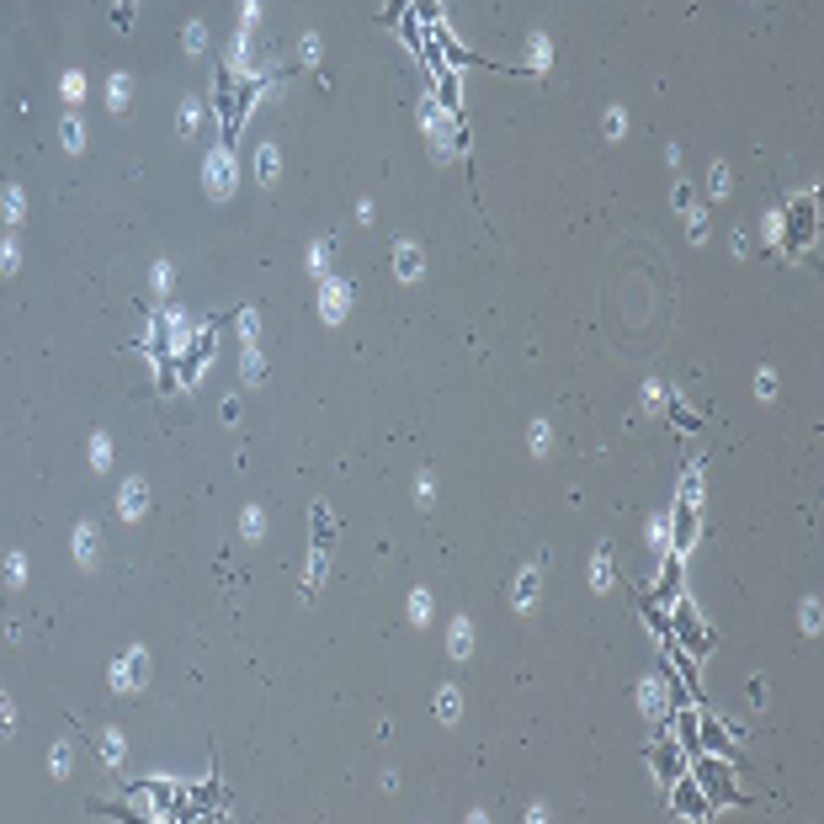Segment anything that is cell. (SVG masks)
I'll list each match as a JSON object with an SVG mask.
<instances>
[{"mask_svg": "<svg viewBox=\"0 0 824 824\" xmlns=\"http://www.w3.org/2000/svg\"><path fill=\"white\" fill-rule=\"evenodd\" d=\"M229 319H240V314H229ZM229 319H213V325H208L203 335H197V346L187 351V357H181V383H192L197 373H203V362H208V351H213V335H218V330H224V325H229Z\"/></svg>", "mask_w": 824, "mask_h": 824, "instance_id": "cell-6", "label": "cell"}, {"mask_svg": "<svg viewBox=\"0 0 824 824\" xmlns=\"http://www.w3.org/2000/svg\"><path fill=\"white\" fill-rule=\"evenodd\" d=\"M697 777V787L702 793H708V803L713 809H750V793H739L734 787V777H729V761H723V755H692V766H686Z\"/></svg>", "mask_w": 824, "mask_h": 824, "instance_id": "cell-1", "label": "cell"}, {"mask_svg": "<svg viewBox=\"0 0 824 824\" xmlns=\"http://www.w3.org/2000/svg\"><path fill=\"white\" fill-rule=\"evenodd\" d=\"M670 644L686 649L692 660H702V654H713V633H708V622L697 617V607L686 596L670 601Z\"/></svg>", "mask_w": 824, "mask_h": 824, "instance_id": "cell-2", "label": "cell"}, {"mask_svg": "<svg viewBox=\"0 0 824 824\" xmlns=\"http://www.w3.org/2000/svg\"><path fill=\"white\" fill-rule=\"evenodd\" d=\"M814 240V197L787 203V250H803Z\"/></svg>", "mask_w": 824, "mask_h": 824, "instance_id": "cell-5", "label": "cell"}, {"mask_svg": "<svg viewBox=\"0 0 824 824\" xmlns=\"http://www.w3.org/2000/svg\"><path fill=\"white\" fill-rule=\"evenodd\" d=\"M649 761H654V771H660L665 787L676 782V777H686V750L676 745V734H660V745L649 750Z\"/></svg>", "mask_w": 824, "mask_h": 824, "instance_id": "cell-4", "label": "cell"}, {"mask_svg": "<svg viewBox=\"0 0 824 824\" xmlns=\"http://www.w3.org/2000/svg\"><path fill=\"white\" fill-rule=\"evenodd\" d=\"M670 803H676V814H686V819H708V814H713V803H708V793L697 787L692 771L670 782Z\"/></svg>", "mask_w": 824, "mask_h": 824, "instance_id": "cell-3", "label": "cell"}, {"mask_svg": "<svg viewBox=\"0 0 824 824\" xmlns=\"http://www.w3.org/2000/svg\"><path fill=\"white\" fill-rule=\"evenodd\" d=\"M405 11H410V0H389V6H383V27H394Z\"/></svg>", "mask_w": 824, "mask_h": 824, "instance_id": "cell-11", "label": "cell"}, {"mask_svg": "<svg viewBox=\"0 0 824 824\" xmlns=\"http://www.w3.org/2000/svg\"><path fill=\"white\" fill-rule=\"evenodd\" d=\"M410 6H415V16H420V22H442V6H436V0H410Z\"/></svg>", "mask_w": 824, "mask_h": 824, "instance_id": "cell-10", "label": "cell"}, {"mask_svg": "<svg viewBox=\"0 0 824 824\" xmlns=\"http://www.w3.org/2000/svg\"><path fill=\"white\" fill-rule=\"evenodd\" d=\"M676 591H681V553H670L665 559V569H660V585H654V601H676Z\"/></svg>", "mask_w": 824, "mask_h": 824, "instance_id": "cell-8", "label": "cell"}, {"mask_svg": "<svg viewBox=\"0 0 824 824\" xmlns=\"http://www.w3.org/2000/svg\"><path fill=\"white\" fill-rule=\"evenodd\" d=\"M229 102H234V80L224 64H213V107H218V123L229 117Z\"/></svg>", "mask_w": 824, "mask_h": 824, "instance_id": "cell-9", "label": "cell"}, {"mask_svg": "<svg viewBox=\"0 0 824 824\" xmlns=\"http://www.w3.org/2000/svg\"><path fill=\"white\" fill-rule=\"evenodd\" d=\"M697 543V506L692 500H681L676 506V527H670V553H686Z\"/></svg>", "mask_w": 824, "mask_h": 824, "instance_id": "cell-7", "label": "cell"}]
</instances>
